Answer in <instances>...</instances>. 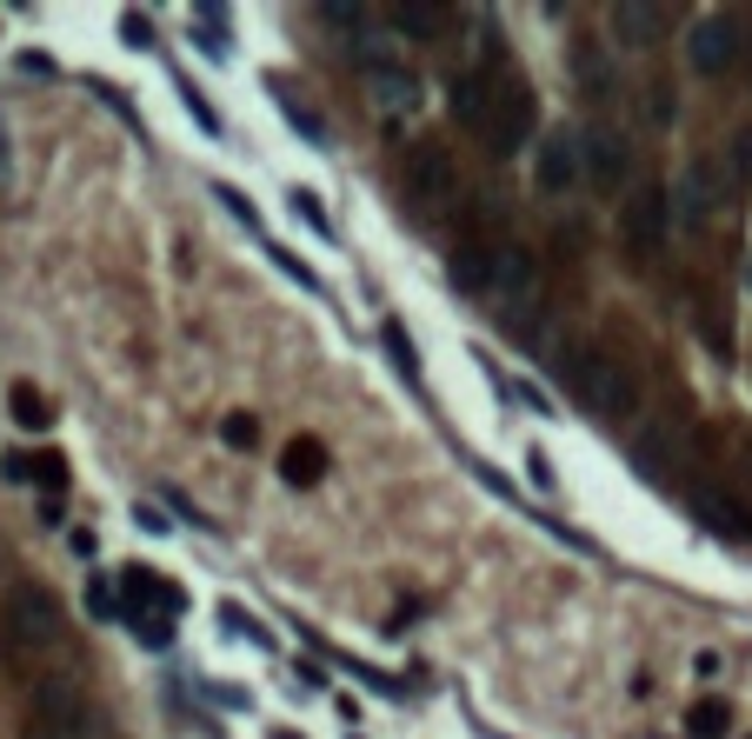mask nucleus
Wrapping results in <instances>:
<instances>
[{"label":"nucleus","instance_id":"f257e3e1","mask_svg":"<svg viewBox=\"0 0 752 739\" xmlns=\"http://www.w3.org/2000/svg\"><path fill=\"white\" fill-rule=\"evenodd\" d=\"M27 739H114L107 713L80 693V680L54 673L34 686V706H27Z\"/></svg>","mask_w":752,"mask_h":739},{"label":"nucleus","instance_id":"f03ea898","mask_svg":"<svg viewBox=\"0 0 752 739\" xmlns=\"http://www.w3.org/2000/svg\"><path fill=\"white\" fill-rule=\"evenodd\" d=\"M60 626H67V607L41 580H14L8 600H0V639H8L14 653H47L60 639Z\"/></svg>","mask_w":752,"mask_h":739},{"label":"nucleus","instance_id":"7ed1b4c3","mask_svg":"<svg viewBox=\"0 0 752 739\" xmlns=\"http://www.w3.org/2000/svg\"><path fill=\"white\" fill-rule=\"evenodd\" d=\"M579 400H587L600 420H633V414H639V380H633L626 360L593 354L587 367H579Z\"/></svg>","mask_w":752,"mask_h":739},{"label":"nucleus","instance_id":"20e7f679","mask_svg":"<svg viewBox=\"0 0 752 739\" xmlns=\"http://www.w3.org/2000/svg\"><path fill=\"white\" fill-rule=\"evenodd\" d=\"M686 427L673 420V414H652L646 420V434L633 440V473L646 480V486H673L680 480V466H686Z\"/></svg>","mask_w":752,"mask_h":739},{"label":"nucleus","instance_id":"39448f33","mask_svg":"<svg viewBox=\"0 0 752 739\" xmlns=\"http://www.w3.org/2000/svg\"><path fill=\"white\" fill-rule=\"evenodd\" d=\"M406 194L420 200L427 213H453V200H460V168H453V153L440 147V140H420L406 153Z\"/></svg>","mask_w":752,"mask_h":739},{"label":"nucleus","instance_id":"423d86ee","mask_svg":"<svg viewBox=\"0 0 752 739\" xmlns=\"http://www.w3.org/2000/svg\"><path fill=\"white\" fill-rule=\"evenodd\" d=\"M479 140H486L493 160H513L520 147H533V94L520 88V80H499V101H493Z\"/></svg>","mask_w":752,"mask_h":739},{"label":"nucleus","instance_id":"0eeeda50","mask_svg":"<svg viewBox=\"0 0 752 739\" xmlns=\"http://www.w3.org/2000/svg\"><path fill=\"white\" fill-rule=\"evenodd\" d=\"M540 254L533 246H520V240H507V246H493V300L507 307V313H527V307H540Z\"/></svg>","mask_w":752,"mask_h":739},{"label":"nucleus","instance_id":"6e6552de","mask_svg":"<svg viewBox=\"0 0 752 739\" xmlns=\"http://www.w3.org/2000/svg\"><path fill=\"white\" fill-rule=\"evenodd\" d=\"M114 607H120V620H181L187 593L174 580H160V573H147V566H120Z\"/></svg>","mask_w":752,"mask_h":739},{"label":"nucleus","instance_id":"1a4fd4ad","mask_svg":"<svg viewBox=\"0 0 752 739\" xmlns=\"http://www.w3.org/2000/svg\"><path fill=\"white\" fill-rule=\"evenodd\" d=\"M719 200H726V187H719V168L713 160H686L680 168V181H673V194H666V213H673L680 227H713V213H719Z\"/></svg>","mask_w":752,"mask_h":739},{"label":"nucleus","instance_id":"9d476101","mask_svg":"<svg viewBox=\"0 0 752 739\" xmlns=\"http://www.w3.org/2000/svg\"><path fill=\"white\" fill-rule=\"evenodd\" d=\"M579 174H587L600 194H620V187L633 181V147H626V134H613V127H587V134H579Z\"/></svg>","mask_w":752,"mask_h":739},{"label":"nucleus","instance_id":"9b49d317","mask_svg":"<svg viewBox=\"0 0 752 739\" xmlns=\"http://www.w3.org/2000/svg\"><path fill=\"white\" fill-rule=\"evenodd\" d=\"M533 187L540 194H572L579 187V127H553L533 153Z\"/></svg>","mask_w":752,"mask_h":739},{"label":"nucleus","instance_id":"f8f14e48","mask_svg":"<svg viewBox=\"0 0 752 739\" xmlns=\"http://www.w3.org/2000/svg\"><path fill=\"white\" fill-rule=\"evenodd\" d=\"M686 60H693V73H726L739 60V21L732 14H699L693 34H686Z\"/></svg>","mask_w":752,"mask_h":739},{"label":"nucleus","instance_id":"ddd939ff","mask_svg":"<svg viewBox=\"0 0 752 739\" xmlns=\"http://www.w3.org/2000/svg\"><path fill=\"white\" fill-rule=\"evenodd\" d=\"M693 520L713 540H726V546H752V513L732 500L726 486H693Z\"/></svg>","mask_w":752,"mask_h":739},{"label":"nucleus","instance_id":"4468645a","mask_svg":"<svg viewBox=\"0 0 752 739\" xmlns=\"http://www.w3.org/2000/svg\"><path fill=\"white\" fill-rule=\"evenodd\" d=\"M420 94H427V88H420V73H413V67H400V60H373V67H367V101H373L380 114L400 120V114L420 107Z\"/></svg>","mask_w":752,"mask_h":739},{"label":"nucleus","instance_id":"2eb2a0df","mask_svg":"<svg viewBox=\"0 0 752 739\" xmlns=\"http://www.w3.org/2000/svg\"><path fill=\"white\" fill-rule=\"evenodd\" d=\"M320 27L333 34V47H340V54H354V60H367L373 67V8H354V0H326V8H320Z\"/></svg>","mask_w":752,"mask_h":739},{"label":"nucleus","instance_id":"dca6fc26","mask_svg":"<svg viewBox=\"0 0 752 739\" xmlns=\"http://www.w3.org/2000/svg\"><path fill=\"white\" fill-rule=\"evenodd\" d=\"M666 21H673V8H659V0H620L613 8V27L626 47H652L666 34Z\"/></svg>","mask_w":752,"mask_h":739},{"label":"nucleus","instance_id":"f3484780","mask_svg":"<svg viewBox=\"0 0 752 739\" xmlns=\"http://www.w3.org/2000/svg\"><path fill=\"white\" fill-rule=\"evenodd\" d=\"M666 220H673V213H666V194H659V187H646V194H633V200H626V240H633V246H646V254L666 240Z\"/></svg>","mask_w":752,"mask_h":739},{"label":"nucleus","instance_id":"a211bd4d","mask_svg":"<svg viewBox=\"0 0 752 739\" xmlns=\"http://www.w3.org/2000/svg\"><path fill=\"white\" fill-rule=\"evenodd\" d=\"M493 101H499V80H486V73H460V80H453V114H460L473 134L486 127Z\"/></svg>","mask_w":752,"mask_h":739},{"label":"nucleus","instance_id":"6ab92c4d","mask_svg":"<svg viewBox=\"0 0 752 739\" xmlns=\"http://www.w3.org/2000/svg\"><path fill=\"white\" fill-rule=\"evenodd\" d=\"M320 473H326V447H320L313 434L287 440V453H280V480H287V486H320Z\"/></svg>","mask_w":752,"mask_h":739},{"label":"nucleus","instance_id":"aec40b11","mask_svg":"<svg viewBox=\"0 0 752 739\" xmlns=\"http://www.w3.org/2000/svg\"><path fill=\"white\" fill-rule=\"evenodd\" d=\"M274 107L287 114V127H293V134H300L306 147H320V153L333 147V134H326V120H320V114H313V107H306V101H300L293 88H274Z\"/></svg>","mask_w":752,"mask_h":739},{"label":"nucleus","instance_id":"412c9836","mask_svg":"<svg viewBox=\"0 0 752 739\" xmlns=\"http://www.w3.org/2000/svg\"><path fill=\"white\" fill-rule=\"evenodd\" d=\"M8 414H14V427L21 434H47L54 427V406L41 400V386H27V380H14L8 386Z\"/></svg>","mask_w":752,"mask_h":739},{"label":"nucleus","instance_id":"4be33fe9","mask_svg":"<svg viewBox=\"0 0 752 739\" xmlns=\"http://www.w3.org/2000/svg\"><path fill=\"white\" fill-rule=\"evenodd\" d=\"M686 732H693V739H726V732H732V706H726V700H693Z\"/></svg>","mask_w":752,"mask_h":739},{"label":"nucleus","instance_id":"5701e85b","mask_svg":"<svg viewBox=\"0 0 752 739\" xmlns=\"http://www.w3.org/2000/svg\"><path fill=\"white\" fill-rule=\"evenodd\" d=\"M453 280L473 287V293H486L493 287V246H460V254H453Z\"/></svg>","mask_w":752,"mask_h":739},{"label":"nucleus","instance_id":"b1692460","mask_svg":"<svg viewBox=\"0 0 752 739\" xmlns=\"http://www.w3.org/2000/svg\"><path fill=\"white\" fill-rule=\"evenodd\" d=\"M27 486H41L47 500H67V460L60 453H27Z\"/></svg>","mask_w":752,"mask_h":739},{"label":"nucleus","instance_id":"393cba45","mask_svg":"<svg viewBox=\"0 0 752 739\" xmlns=\"http://www.w3.org/2000/svg\"><path fill=\"white\" fill-rule=\"evenodd\" d=\"M380 340H386L400 380H420V354H413V340H406V326H400V320H380Z\"/></svg>","mask_w":752,"mask_h":739},{"label":"nucleus","instance_id":"a878e982","mask_svg":"<svg viewBox=\"0 0 752 739\" xmlns=\"http://www.w3.org/2000/svg\"><path fill=\"white\" fill-rule=\"evenodd\" d=\"M386 21H393L400 34H420V41L440 27V14H433V8H420V0H400V8H386Z\"/></svg>","mask_w":752,"mask_h":739},{"label":"nucleus","instance_id":"bb28decb","mask_svg":"<svg viewBox=\"0 0 752 739\" xmlns=\"http://www.w3.org/2000/svg\"><path fill=\"white\" fill-rule=\"evenodd\" d=\"M194 47H200L207 60H227V27H213V8L194 14Z\"/></svg>","mask_w":752,"mask_h":739},{"label":"nucleus","instance_id":"cd10ccee","mask_svg":"<svg viewBox=\"0 0 752 739\" xmlns=\"http://www.w3.org/2000/svg\"><path fill=\"white\" fill-rule=\"evenodd\" d=\"M220 440L246 453V447H254V440H261V420H254V414H227V420H220Z\"/></svg>","mask_w":752,"mask_h":739},{"label":"nucleus","instance_id":"c85d7f7f","mask_svg":"<svg viewBox=\"0 0 752 739\" xmlns=\"http://www.w3.org/2000/svg\"><path fill=\"white\" fill-rule=\"evenodd\" d=\"M287 200H293V213H300V220H306V227H313V233H326V240H333V220H326V207H320V200H313V194H306V187H293V194H287Z\"/></svg>","mask_w":752,"mask_h":739},{"label":"nucleus","instance_id":"c756f323","mask_svg":"<svg viewBox=\"0 0 752 739\" xmlns=\"http://www.w3.org/2000/svg\"><path fill=\"white\" fill-rule=\"evenodd\" d=\"M267 261H274V267H280L287 280H293V287H306V293H320V280H313V274H306V267H300V261L287 254V246H267Z\"/></svg>","mask_w":752,"mask_h":739},{"label":"nucleus","instance_id":"7c9ffc66","mask_svg":"<svg viewBox=\"0 0 752 739\" xmlns=\"http://www.w3.org/2000/svg\"><path fill=\"white\" fill-rule=\"evenodd\" d=\"M88 613H94V620H120V607H114V587L101 580V573L88 580Z\"/></svg>","mask_w":752,"mask_h":739},{"label":"nucleus","instance_id":"2f4dec72","mask_svg":"<svg viewBox=\"0 0 752 739\" xmlns=\"http://www.w3.org/2000/svg\"><path fill=\"white\" fill-rule=\"evenodd\" d=\"M181 101H187V114H194V120H200L207 134H220V114H213V107L200 101V88H194V80H181Z\"/></svg>","mask_w":752,"mask_h":739},{"label":"nucleus","instance_id":"473e14b6","mask_svg":"<svg viewBox=\"0 0 752 739\" xmlns=\"http://www.w3.org/2000/svg\"><path fill=\"white\" fill-rule=\"evenodd\" d=\"M213 200H220V207H227V213H233L240 227H261V220H254V207H246V194H240V187H213Z\"/></svg>","mask_w":752,"mask_h":739},{"label":"nucleus","instance_id":"72a5a7b5","mask_svg":"<svg viewBox=\"0 0 752 739\" xmlns=\"http://www.w3.org/2000/svg\"><path fill=\"white\" fill-rule=\"evenodd\" d=\"M220 620H227V626H233V633H240V639H254V646H274V639H267V633H261V626H254V620H246V613H240V607H220Z\"/></svg>","mask_w":752,"mask_h":739},{"label":"nucleus","instance_id":"f704fd0d","mask_svg":"<svg viewBox=\"0 0 752 739\" xmlns=\"http://www.w3.org/2000/svg\"><path fill=\"white\" fill-rule=\"evenodd\" d=\"M745 181H752V134L732 140V187H745Z\"/></svg>","mask_w":752,"mask_h":739},{"label":"nucleus","instance_id":"c9c22d12","mask_svg":"<svg viewBox=\"0 0 752 739\" xmlns=\"http://www.w3.org/2000/svg\"><path fill=\"white\" fill-rule=\"evenodd\" d=\"M120 34H127V47H153V27H147V14H120Z\"/></svg>","mask_w":752,"mask_h":739},{"label":"nucleus","instance_id":"e433bc0d","mask_svg":"<svg viewBox=\"0 0 752 739\" xmlns=\"http://www.w3.org/2000/svg\"><path fill=\"white\" fill-rule=\"evenodd\" d=\"M527 480H533L540 493H553V460H546V453H527Z\"/></svg>","mask_w":752,"mask_h":739},{"label":"nucleus","instance_id":"4c0bfd02","mask_svg":"<svg viewBox=\"0 0 752 739\" xmlns=\"http://www.w3.org/2000/svg\"><path fill=\"white\" fill-rule=\"evenodd\" d=\"M0 480H8V486H27V453H8V460H0Z\"/></svg>","mask_w":752,"mask_h":739},{"label":"nucleus","instance_id":"58836bf2","mask_svg":"<svg viewBox=\"0 0 752 739\" xmlns=\"http://www.w3.org/2000/svg\"><path fill=\"white\" fill-rule=\"evenodd\" d=\"M21 73H34V80H54V73H60V67H54V60H47V54H21Z\"/></svg>","mask_w":752,"mask_h":739},{"label":"nucleus","instance_id":"ea45409f","mask_svg":"<svg viewBox=\"0 0 752 739\" xmlns=\"http://www.w3.org/2000/svg\"><path fill=\"white\" fill-rule=\"evenodd\" d=\"M134 520H140V533H166L174 520H160V507H134Z\"/></svg>","mask_w":752,"mask_h":739},{"label":"nucleus","instance_id":"a19ab883","mask_svg":"<svg viewBox=\"0 0 752 739\" xmlns=\"http://www.w3.org/2000/svg\"><path fill=\"white\" fill-rule=\"evenodd\" d=\"M513 400H527V406H533V414H553V400H546L540 386H513Z\"/></svg>","mask_w":752,"mask_h":739},{"label":"nucleus","instance_id":"79ce46f5","mask_svg":"<svg viewBox=\"0 0 752 739\" xmlns=\"http://www.w3.org/2000/svg\"><path fill=\"white\" fill-rule=\"evenodd\" d=\"M8 160H14V153H8V127H0V174H8Z\"/></svg>","mask_w":752,"mask_h":739},{"label":"nucleus","instance_id":"37998d69","mask_svg":"<svg viewBox=\"0 0 752 739\" xmlns=\"http://www.w3.org/2000/svg\"><path fill=\"white\" fill-rule=\"evenodd\" d=\"M0 573H8V546H0Z\"/></svg>","mask_w":752,"mask_h":739},{"label":"nucleus","instance_id":"c03bdc74","mask_svg":"<svg viewBox=\"0 0 752 739\" xmlns=\"http://www.w3.org/2000/svg\"><path fill=\"white\" fill-rule=\"evenodd\" d=\"M274 739H300V732H274Z\"/></svg>","mask_w":752,"mask_h":739},{"label":"nucleus","instance_id":"a18cd8bd","mask_svg":"<svg viewBox=\"0 0 752 739\" xmlns=\"http://www.w3.org/2000/svg\"><path fill=\"white\" fill-rule=\"evenodd\" d=\"M745 280H752V267H745Z\"/></svg>","mask_w":752,"mask_h":739}]
</instances>
